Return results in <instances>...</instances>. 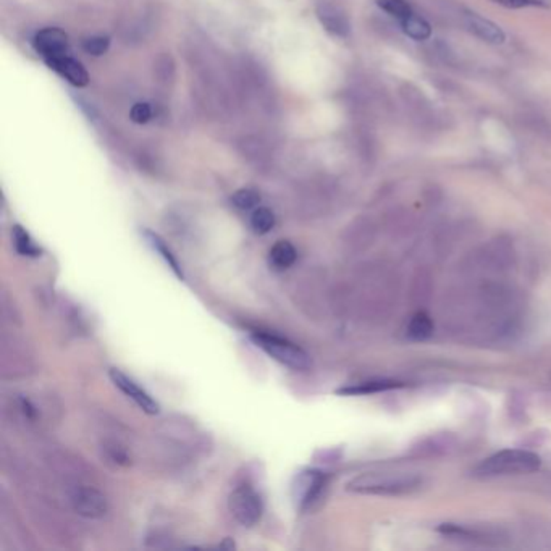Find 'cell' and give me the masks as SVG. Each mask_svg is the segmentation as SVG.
Masks as SVG:
<instances>
[{
  "mask_svg": "<svg viewBox=\"0 0 551 551\" xmlns=\"http://www.w3.org/2000/svg\"><path fill=\"white\" fill-rule=\"evenodd\" d=\"M542 459L529 449H503L485 458L474 467L472 475L479 479H497L508 475H525L538 471Z\"/></svg>",
  "mask_w": 551,
  "mask_h": 551,
  "instance_id": "obj_1",
  "label": "cell"
},
{
  "mask_svg": "<svg viewBox=\"0 0 551 551\" xmlns=\"http://www.w3.org/2000/svg\"><path fill=\"white\" fill-rule=\"evenodd\" d=\"M422 479L406 472H367L361 474L346 485L352 493L378 495V497H399L421 488Z\"/></svg>",
  "mask_w": 551,
  "mask_h": 551,
  "instance_id": "obj_2",
  "label": "cell"
},
{
  "mask_svg": "<svg viewBox=\"0 0 551 551\" xmlns=\"http://www.w3.org/2000/svg\"><path fill=\"white\" fill-rule=\"evenodd\" d=\"M252 341L257 348H261L265 355H269L272 359H275L277 362L283 364V366L291 368H306L309 367V356L304 350H301L300 346L295 343L285 340L277 335H270V333L257 332L251 336Z\"/></svg>",
  "mask_w": 551,
  "mask_h": 551,
  "instance_id": "obj_3",
  "label": "cell"
},
{
  "mask_svg": "<svg viewBox=\"0 0 551 551\" xmlns=\"http://www.w3.org/2000/svg\"><path fill=\"white\" fill-rule=\"evenodd\" d=\"M228 508L231 515L245 527L256 525L264 513V503H262L261 495L247 485H241L231 492Z\"/></svg>",
  "mask_w": 551,
  "mask_h": 551,
  "instance_id": "obj_4",
  "label": "cell"
},
{
  "mask_svg": "<svg viewBox=\"0 0 551 551\" xmlns=\"http://www.w3.org/2000/svg\"><path fill=\"white\" fill-rule=\"evenodd\" d=\"M325 477L320 471L307 469L300 472L291 483V498L297 509H306L320 495Z\"/></svg>",
  "mask_w": 551,
  "mask_h": 551,
  "instance_id": "obj_5",
  "label": "cell"
},
{
  "mask_svg": "<svg viewBox=\"0 0 551 551\" xmlns=\"http://www.w3.org/2000/svg\"><path fill=\"white\" fill-rule=\"evenodd\" d=\"M75 513L88 519H100L109 513V502L99 490L93 487H77L70 495Z\"/></svg>",
  "mask_w": 551,
  "mask_h": 551,
  "instance_id": "obj_6",
  "label": "cell"
},
{
  "mask_svg": "<svg viewBox=\"0 0 551 551\" xmlns=\"http://www.w3.org/2000/svg\"><path fill=\"white\" fill-rule=\"evenodd\" d=\"M109 375H110V380L114 382V385L117 387L118 390L125 394V396H128L131 401H134L136 404H138V408L143 409L146 414H149V416L159 414V411H160L159 403L155 401V399L150 396L148 391L143 390L138 383H136L134 380H131L128 375H125V373L118 371V368H110Z\"/></svg>",
  "mask_w": 551,
  "mask_h": 551,
  "instance_id": "obj_7",
  "label": "cell"
},
{
  "mask_svg": "<svg viewBox=\"0 0 551 551\" xmlns=\"http://www.w3.org/2000/svg\"><path fill=\"white\" fill-rule=\"evenodd\" d=\"M34 49L44 62L68 55V36L59 28H45L34 36Z\"/></svg>",
  "mask_w": 551,
  "mask_h": 551,
  "instance_id": "obj_8",
  "label": "cell"
},
{
  "mask_svg": "<svg viewBox=\"0 0 551 551\" xmlns=\"http://www.w3.org/2000/svg\"><path fill=\"white\" fill-rule=\"evenodd\" d=\"M317 18L323 28L328 33L333 34L336 38H348L350 36L351 26L350 20L345 15L343 10L335 7L333 3L320 2L317 5Z\"/></svg>",
  "mask_w": 551,
  "mask_h": 551,
  "instance_id": "obj_9",
  "label": "cell"
},
{
  "mask_svg": "<svg viewBox=\"0 0 551 551\" xmlns=\"http://www.w3.org/2000/svg\"><path fill=\"white\" fill-rule=\"evenodd\" d=\"M463 22L464 26L467 28V31H471L479 39L485 40V42L503 44L504 39H506L504 31L498 26V24H495L487 18L480 17V15L475 12H464Z\"/></svg>",
  "mask_w": 551,
  "mask_h": 551,
  "instance_id": "obj_10",
  "label": "cell"
},
{
  "mask_svg": "<svg viewBox=\"0 0 551 551\" xmlns=\"http://www.w3.org/2000/svg\"><path fill=\"white\" fill-rule=\"evenodd\" d=\"M45 63L49 65V68H52L54 72H57L60 77L67 79L70 84L77 86V88H83V86L89 83V75L86 72V68L70 55L47 60Z\"/></svg>",
  "mask_w": 551,
  "mask_h": 551,
  "instance_id": "obj_11",
  "label": "cell"
},
{
  "mask_svg": "<svg viewBox=\"0 0 551 551\" xmlns=\"http://www.w3.org/2000/svg\"><path fill=\"white\" fill-rule=\"evenodd\" d=\"M433 320L427 312L419 311L408 323V336L414 341H426L433 335Z\"/></svg>",
  "mask_w": 551,
  "mask_h": 551,
  "instance_id": "obj_12",
  "label": "cell"
},
{
  "mask_svg": "<svg viewBox=\"0 0 551 551\" xmlns=\"http://www.w3.org/2000/svg\"><path fill=\"white\" fill-rule=\"evenodd\" d=\"M144 238H146V241L149 242V246L153 247V249L157 252L162 259H164L165 264L170 267L171 272H173V274L178 278H181V280H183L185 275H183V270H181L180 262L176 261V257L173 256V252L169 249V246L165 245L164 240H162L159 235H155V233H153V231H149V230L144 231Z\"/></svg>",
  "mask_w": 551,
  "mask_h": 551,
  "instance_id": "obj_13",
  "label": "cell"
},
{
  "mask_svg": "<svg viewBox=\"0 0 551 551\" xmlns=\"http://www.w3.org/2000/svg\"><path fill=\"white\" fill-rule=\"evenodd\" d=\"M297 252L290 241H278L270 249V264L277 270H285L296 262Z\"/></svg>",
  "mask_w": 551,
  "mask_h": 551,
  "instance_id": "obj_14",
  "label": "cell"
},
{
  "mask_svg": "<svg viewBox=\"0 0 551 551\" xmlns=\"http://www.w3.org/2000/svg\"><path fill=\"white\" fill-rule=\"evenodd\" d=\"M401 382H394V380H371V382H364L357 383V385L346 387L338 390L340 394H372V393H380V391H388V390H396V388H401Z\"/></svg>",
  "mask_w": 551,
  "mask_h": 551,
  "instance_id": "obj_15",
  "label": "cell"
},
{
  "mask_svg": "<svg viewBox=\"0 0 551 551\" xmlns=\"http://www.w3.org/2000/svg\"><path fill=\"white\" fill-rule=\"evenodd\" d=\"M401 28L404 34H408L409 38L416 39V40H426L432 36V28L430 24H428L426 20L422 17H419L416 13H411L408 15L406 18H403L401 22Z\"/></svg>",
  "mask_w": 551,
  "mask_h": 551,
  "instance_id": "obj_16",
  "label": "cell"
},
{
  "mask_svg": "<svg viewBox=\"0 0 551 551\" xmlns=\"http://www.w3.org/2000/svg\"><path fill=\"white\" fill-rule=\"evenodd\" d=\"M13 235V245L15 249L20 256H28V257H38L40 256V247L34 245V241L31 240V236L23 226L15 225L12 230Z\"/></svg>",
  "mask_w": 551,
  "mask_h": 551,
  "instance_id": "obj_17",
  "label": "cell"
},
{
  "mask_svg": "<svg viewBox=\"0 0 551 551\" xmlns=\"http://www.w3.org/2000/svg\"><path fill=\"white\" fill-rule=\"evenodd\" d=\"M275 225V215L274 212L267 207H257L251 215V228L256 231L257 235H265L274 228Z\"/></svg>",
  "mask_w": 551,
  "mask_h": 551,
  "instance_id": "obj_18",
  "label": "cell"
},
{
  "mask_svg": "<svg viewBox=\"0 0 551 551\" xmlns=\"http://www.w3.org/2000/svg\"><path fill=\"white\" fill-rule=\"evenodd\" d=\"M378 7L382 10H385L387 13H390L391 17L398 18L401 22L403 18H406L408 15L412 13L411 5H409L406 0H377Z\"/></svg>",
  "mask_w": 551,
  "mask_h": 551,
  "instance_id": "obj_19",
  "label": "cell"
},
{
  "mask_svg": "<svg viewBox=\"0 0 551 551\" xmlns=\"http://www.w3.org/2000/svg\"><path fill=\"white\" fill-rule=\"evenodd\" d=\"M231 201H233V204L238 207V209L251 210V209H254V207H257V204H259L261 196L252 189H240L233 194Z\"/></svg>",
  "mask_w": 551,
  "mask_h": 551,
  "instance_id": "obj_20",
  "label": "cell"
},
{
  "mask_svg": "<svg viewBox=\"0 0 551 551\" xmlns=\"http://www.w3.org/2000/svg\"><path fill=\"white\" fill-rule=\"evenodd\" d=\"M109 47H110V40L105 36H91L83 40V50L86 54L94 55V57L104 55L109 50Z\"/></svg>",
  "mask_w": 551,
  "mask_h": 551,
  "instance_id": "obj_21",
  "label": "cell"
},
{
  "mask_svg": "<svg viewBox=\"0 0 551 551\" xmlns=\"http://www.w3.org/2000/svg\"><path fill=\"white\" fill-rule=\"evenodd\" d=\"M130 118L131 121H134V123L138 125L148 123V121L153 118V109H150L149 104H143V102L134 104L130 110Z\"/></svg>",
  "mask_w": 551,
  "mask_h": 551,
  "instance_id": "obj_22",
  "label": "cell"
},
{
  "mask_svg": "<svg viewBox=\"0 0 551 551\" xmlns=\"http://www.w3.org/2000/svg\"><path fill=\"white\" fill-rule=\"evenodd\" d=\"M492 2L503 5L506 8H524L529 7V5H534L535 0H492Z\"/></svg>",
  "mask_w": 551,
  "mask_h": 551,
  "instance_id": "obj_23",
  "label": "cell"
}]
</instances>
